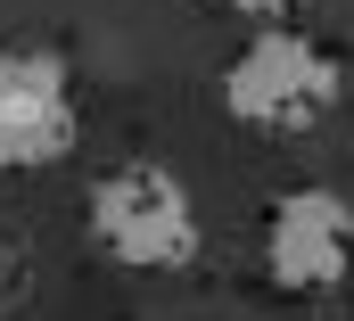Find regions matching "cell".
I'll list each match as a JSON object with an SVG mask.
<instances>
[{
  "label": "cell",
  "instance_id": "obj_1",
  "mask_svg": "<svg viewBox=\"0 0 354 321\" xmlns=\"http://www.w3.org/2000/svg\"><path fill=\"white\" fill-rule=\"evenodd\" d=\"M91 247L107 255V264H124V272H181L189 255H198V206H189V190H181L174 165L157 157H132V165H107L99 181H91Z\"/></svg>",
  "mask_w": 354,
  "mask_h": 321
},
{
  "label": "cell",
  "instance_id": "obj_2",
  "mask_svg": "<svg viewBox=\"0 0 354 321\" xmlns=\"http://www.w3.org/2000/svg\"><path fill=\"white\" fill-rule=\"evenodd\" d=\"M223 116L248 124V132H313L338 99H346V66L297 33V25H264L231 66H223Z\"/></svg>",
  "mask_w": 354,
  "mask_h": 321
},
{
  "label": "cell",
  "instance_id": "obj_3",
  "mask_svg": "<svg viewBox=\"0 0 354 321\" xmlns=\"http://www.w3.org/2000/svg\"><path fill=\"white\" fill-rule=\"evenodd\" d=\"M83 140L75 66L58 50H0V173H50Z\"/></svg>",
  "mask_w": 354,
  "mask_h": 321
},
{
  "label": "cell",
  "instance_id": "obj_4",
  "mask_svg": "<svg viewBox=\"0 0 354 321\" xmlns=\"http://www.w3.org/2000/svg\"><path fill=\"white\" fill-rule=\"evenodd\" d=\"M354 264V206L338 190H322V181H305V190H280L264 214V272L272 288H288V297H322V288H338Z\"/></svg>",
  "mask_w": 354,
  "mask_h": 321
},
{
  "label": "cell",
  "instance_id": "obj_5",
  "mask_svg": "<svg viewBox=\"0 0 354 321\" xmlns=\"http://www.w3.org/2000/svg\"><path fill=\"white\" fill-rule=\"evenodd\" d=\"M25 280H33V272H25V247L8 239V223H0V313L25 297Z\"/></svg>",
  "mask_w": 354,
  "mask_h": 321
},
{
  "label": "cell",
  "instance_id": "obj_6",
  "mask_svg": "<svg viewBox=\"0 0 354 321\" xmlns=\"http://www.w3.org/2000/svg\"><path fill=\"white\" fill-rule=\"evenodd\" d=\"M231 8H239V17H297L305 0H231Z\"/></svg>",
  "mask_w": 354,
  "mask_h": 321
}]
</instances>
